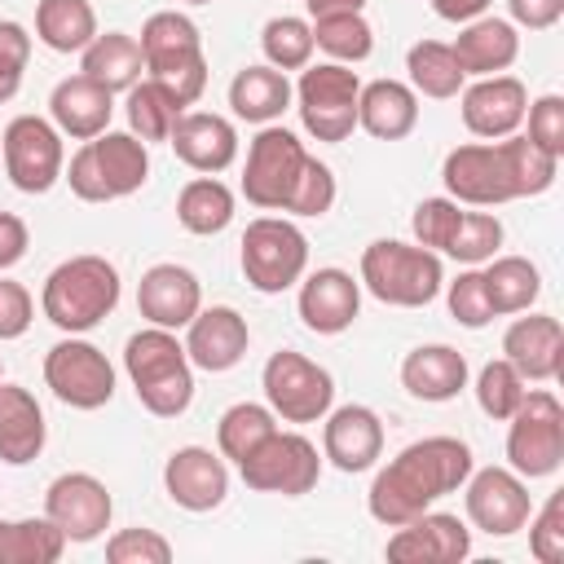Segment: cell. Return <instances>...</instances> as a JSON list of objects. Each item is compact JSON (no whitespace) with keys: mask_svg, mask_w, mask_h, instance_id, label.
Masks as SVG:
<instances>
[{"mask_svg":"<svg viewBox=\"0 0 564 564\" xmlns=\"http://www.w3.org/2000/svg\"><path fill=\"white\" fill-rule=\"evenodd\" d=\"M330 203H335V172L322 163V159H304V172H300V181H295V194H291V203H286V212L291 216H326L330 212Z\"/></svg>","mask_w":564,"mask_h":564,"instance_id":"obj_48","label":"cell"},{"mask_svg":"<svg viewBox=\"0 0 564 564\" xmlns=\"http://www.w3.org/2000/svg\"><path fill=\"white\" fill-rule=\"evenodd\" d=\"M48 115H53V128L62 137H75V141H93L97 132L110 128V115H115V93L93 84L88 75H70L53 88L48 97Z\"/></svg>","mask_w":564,"mask_h":564,"instance_id":"obj_26","label":"cell"},{"mask_svg":"<svg viewBox=\"0 0 564 564\" xmlns=\"http://www.w3.org/2000/svg\"><path fill=\"white\" fill-rule=\"evenodd\" d=\"M361 79L344 62H308L295 84V110L313 141H344L357 128Z\"/></svg>","mask_w":564,"mask_h":564,"instance_id":"obj_8","label":"cell"},{"mask_svg":"<svg viewBox=\"0 0 564 564\" xmlns=\"http://www.w3.org/2000/svg\"><path fill=\"white\" fill-rule=\"evenodd\" d=\"M401 388L419 401H454L467 388V357L449 344H419L401 361Z\"/></svg>","mask_w":564,"mask_h":564,"instance_id":"obj_28","label":"cell"},{"mask_svg":"<svg viewBox=\"0 0 564 564\" xmlns=\"http://www.w3.org/2000/svg\"><path fill=\"white\" fill-rule=\"evenodd\" d=\"M507 463L524 480L555 476L564 463V405L546 388H529L507 419Z\"/></svg>","mask_w":564,"mask_h":564,"instance_id":"obj_7","label":"cell"},{"mask_svg":"<svg viewBox=\"0 0 564 564\" xmlns=\"http://www.w3.org/2000/svg\"><path fill=\"white\" fill-rule=\"evenodd\" d=\"M471 555V529L449 511H419L388 538L397 564H463Z\"/></svg>","mask_w":564,"mask_h":564,"instance_id":"obj_17","label":"cell"},{"mask_svg":"<svg viewBox=\"0 0 564 564\" xmlns=\"http://www.w3.org/2000/svg\"><path fill=\"white\" fill-rule=\"evenodd\" d=\"M471 449L458 436H423L414 445H405L370 485L366 507L379 524L397 529L405 520H414L419 511H427L436 498L463 489V480L471 476Z\"/></svg>","mask_w":564,"mask_h":564,"instance_id":"obj_2","label":"cell"},{"mask_svg":"<svg viewBox=\"0 0 564 564\" xmlns=\"http://www.w3.org/2000/svg\"><path fill=\"white\" fill-rule=\"evenodd\" d=\"M405 70H410V88L423 93V97H432V101L458 97V93H463V79H467L463 66H458V57H454V48L441 44V40H419V44H410Z\"/></svg>","mask_w":564,"mask_h":564,"instance_id":"obj_36","label":"cell"},{"mask_svg":"<svg viewBox=\"0 0 564 564\" xmlns=\"http://www.w3.org/2000/svg\"><path fill=\"white\" fill-rule=\"evenodd\" d=\"M44 383L70 410H101L115 397V366L88 339H62L44 352Z\"/></svg>","mask_w":564,"mask_h":564,"instance_id":"obj_14","label":"cell"},{"mask_svg":"<svg viewBox=\"0 0 564 564\" xmlns=\"http://www.w3.org/2000/svg\"><path fill=\"white\" fill-rule=\"evenodd\" d=\"M137 44H141L145 62H154V57H172V53L203 48V35H198L194 18H185V13H176V9H163V13H150V18H145Z\"/></svg>","mask_w":564,"mask_h":564,"instance_id":"obj_42","label":"cell"},{"mask_svg":"<svg viewBox=\"0 0 564 564\" xmlns=\"http://www.w3.org/2000/svg\"><path fill=\"white\" fill-rule=\"evenodd\" d=\"M361 313V282L344 269H317L300 282V322L313 335H344Z\"/></svg>","mask_w":564,"mask_h":564,"instance_id":"obj_23","label":"cell"},{"mask_svg":"<svg viewBox=\"0 0 564 564\" xmlns=\"http://www.w3.org/2000/svg\"><path fill=\"white\" fill-rule=\"evenodd\" d=\"M511 9V26H529V31H546L564 18V0H507Z\"/></svg>","mask_w":564,"mask_h":564,"instance_id":"obj_54","label":"cell"},{"mask_svg":"<svg viewBox=\"0 0 564 564\" xmlns=\"http://www.w3.org/2000/svg\"><path fill=\"white\" fill-rule=\"evenodd\" d=\"M419 123V93L401 79H375L361 84L357 97V128H366L375 141H401Z\"/></svg>","mask_w":564,"mask_h":564,"instance_id":"obj_30","label":"cell"},{"mask_svg":"<svg viewBox=\"0 0 564 564\" xmlns=\"http://www.w3.org/2000/svg\"><path fill=\"white\" fill-rule=\"evenodd\" d=\"M145 75L159 79L181 106H194L207 88V57L203 48H189V53H172V57H154L145 62Z\"/></svg>","mask_w":564,"mask_h":564,"instance_id":"obj_43","label":"cell"},{"mask_svg":"<svg viewBox=\"0 0 564 564\" xmlns=\"http://www.w3.org/2000/svg\"><path fill=\"white\" fill-rule=\"evenodd\" d=\"M308 18H330V13H361L366 0H304Z\"/></svg>","mask_w":564,"mask_h":564,"instance_id":"obj_57","label":"cell"},{"mask_svg":"<svg viewBox=\"0 0 564 564\" xmlns=\"http://www.w3.org/2000/svg\"><path fill=\"white\" fill-rule=\"evenodd\" d=\"M304 141L278 123H264L256 141L247 145V167H242V194L260 212H286L295 181L304 172Z\"/></svg>","mask_w":564,"mask_h":564,"instance_id":"obj_11","label":"cell"},{"mask_svg":"<svg viewBox=\"0 0 564 564\" xmlns=\"http://www.w3.org/2000/svg\"><path fill=\"white\" fill-rule=\"evenodd\" d=\"M361 286L392 308H423L441 295L445 269L441 256L419 247V242H397L379 238L361 251Z\"/></svg>","mask_w":564,"mask_h":564,"instance_id":"obj_6","label":"cell"},{"mask_svg":"<svg viewBox=\"0 0 564 564\" xmlns=\"http://www.w3.org/2000/svg\"><path fill=\"white\" fill-rule=\"evenodd\" d=\"M0 154H4V176L22 194H48L66 172L62 132L40 115L9 119V128L0 137Z\"/></svg>","mask_w":564,"mask_h":564,"instance_id":"obj_13","label":"cell"},{"mask_svg":"<svg viewBox=\"0 0 564 564\" xmlns=\"http://www.w3.org/2000/svg\"><path fill=\"white\" fill-rule=\"evenodd\" d=\"M454 57L463 66V75H502L516 57H520V35L507 18H471L463 22V31L454 35Z\"/></svg>","mask_w":564,"mask_h":564,"instance_id":"obj_29","label":"cell"},{"mask_svg":"<svg viewBox=\"0 0 564 564\" xmlns=\"http://www.w3.org/2000/svg\"><path fill=\"white\" fill-rule=\"evenodd\" d=\"M141 70H145V53L128 31H106V35L97 31L93 44L79 53V75H88L110 93H128L141 79Z\"/></svg>","mask_w":564,"mask_h":564,"instance_id":"obj_31","label":"cell"},{"mask_svg":"<svg viewBox=\"0 0 564 564\" xmlns=\"http://www.w3.org/2000/svg\"><path fill=\"white\" fill-rule=\"evenodd\" d=\"M463 502H467V520L489 538H511L533 516L529 485L511 467H480V471L471 467V476L463 480Z\"/></svg>","mask_w":564,"mask_h":564,"instance_id":"obj_15","label":"cell"},{"mask_svg":"<svg viewBox=\"0 0 564 564\" xmlns=\"http://www.w3.org/2000/svg\"><path fill=\"white\" fill-rule=\"evenodd\" d=\"M383 454V423L370 405H339L326 410V427H322V458H330V467L339 471H366L375 467V458Z\"/></svg>","mask_w":564,"mask_h":564,"instance_id":"obj_22","label":"cell"},{"mask_svg":"<svg viewBox=\"0 0 564 564\" xmlns=\"http://www.w3.org/2000/svg\"><path fill=\"white\" fill-rule=\"evenodd\" d=\"M176 220H181V229H189L198 238H212V234L229 229V220H234V194H229V185L216 181V176H194L176 194Z\"/></svg>","mask_w":564,"mask_h":564,"instance_id":"obj_35","label":"cell"},{"mask_svg":"<svg viewBox=\"0 0 564 564\" xmlns=\"http://www.w3.org/2000/svg\"><path fill=\"white\" fill-rule=\"evenodd\" d=\"M31 317H35L31 291L13 278H0V339H22L31 330Z\"/></svg>","mask_w":564,"mask_h":564,"instance_id":"obj_53","label":"cell"},{"mask_svg":"<svg viewBox=\"0 0 564 564\" xmlns=\"http://www.w3.org/2000/svg\"><path fill=\"white\" fill-rule=\"evenodd\" d=\"M260 48H264L269 66H278V70H304L313 62V48H317L313 44V22L291 18V13L269 18L264 31H260Z\"/></svg>","mask_w":564,"mask_h":564,"instance_id":"obj_41","label":"cell"},{"mask_svg":"<svg viewBox=\"0 0 564 564\" xmlns=\"http://www.w3.org/2000/svg\"><path fill=\"white\" fill-rule=\"evenodd\" d=\"M35 35L53 53H84L97 35V9L88 0H40Z\"/></svg>","mask_w":564,"mask_h":564,"instance_id":"obj_33","label":"cell"},{"mask_svg":"<svg viewBox=\"0 0 564 564\" xmlns=\"http://www.w3.org/2000/svg\"><path fill=\"white\" fill-rule=\"evenodd\" d=\"M502 357L520 370L524 383H546L560 375V357H564V330L560 317L551 313H529L516 317L502 335Z\"/></svg>","mask_w":564,"mask_h":564,"instance_id":"obj_25","label":"cell"},{"mask_svg":"<svg viewBox=\"0 0 564 564\" xmlns=\"http://www.w3.org/2000/svg\"><path fill=\"white\" fill-rule=\"evenodd\" d=\"M70 181V194L84 198V203H115V198H128L145 185L150 176V150L141 137L132 132H97L93 141H84L66 172Z\"/></svg>","mask_w":564,"mask_h":564,"instance_id":"obj_5","label":"cell"},{"mask_svg":"<svg viewBox=\"0 0 564 564\" xmlns=\"http://www.w3.org/2000/svg\"><path fill=\"white\" fill-rule=\"evenodd\" d=\"M167 145L176 150V159L203 176H216L225 172L234 159H238V132L225 115H212V110H185L167 137Z\"/></svg>","mask_w":564,"mask_h":564,"instance_id":"obj_24","label":"cell"},{"mask_svg":"<svg viewBox=\"0 0 564 564\" xmlns=\"http://www.w3.org/2000/svg\"><path fill=\"white\" fill-rule=\"evenodd\" d=\"M269 432H278V414H273L269 405L238 401V405H229V410L220 414V423H216V449H220V458L242 463Z\"/></svg>","mask_w":564,"mask_h":564,"instance_id":"obj_39","label":"cell"},{"mask_svg":"<svg viewBox=\"0 0 564 564\" xmlns=\"http://www.w3.org/2000/svg\"><path fill=\"white\" fill-rule=\"evenodd\" d=\"M123 110H128V132L141 137V141H167L176 119L185 115V106L159 79H150V75L128 88V106Z\"/></svg>","mask_w":564,"mask_h":564,"instance_id":"obj_38","label":"cell"},{"mask_svg":"<svg viewBox=\"0 0 564 564\" xmlns=\"http://www.w3.org/2000/svg\"><path fill=\"white\" fill-rule=\"evenodd\" d=\"M163 489L176 507L203 516L216 511L229 494V467L220 454L203 449V445H181L167 463H163Z\"/></svg>","mask_w":564,"mask_h":564,"instance_id":"obj_19","label":"cell"},{"mask_svg":"<svg viewBox=\"0 0 564 564\" xmlns=\"http://www.w3.org/2000/svg\"><path fill=\"white\" fill-rule=\"evenodd\" d=\"M44 436H48V423L40 401L22 383L0 379V463L26 467L31 458H40Z\"/></svg>","mask_w":564,"mask_h":564,"instance_id":"obj_27","label":"cell"},{"mask_svg":"<svg viewBox=\"0 0 564 564\" xmlns=\"http://www.w3.org/2000/svg\"><path fill=\"white\" fill-rule=\"evenodd\" d=\"M291 97H295V88H291L286 70H278L269 62L264 66H242L234 75V84H229V106L247 123H273V119H282V110L291 106Z\"/></svg>","mask_w":564,"mask_h":564,"instance_id":"obj_32","label":"cell"},{"mask_svg":"<svg viewBox=\"0 0 564 564\" xmlns=\"http://www.w3.org/2000/svg\"><path fill=\"white\" fill-rule=\"evenodd\" d=\"M31 62V31L22 22H0V101H13L22 88V70Z\"/></svg>","mask_w":564,"mask_h":564,"instance_id":"obj_51","label":"cell"},{"mask_svg":"<svg viewBox=\"0 0 564 564\" xmlns=\"http://www.w3.org/2000/svg\"><path fill=\"white\" fill-rule=\"evenodd\" d=\"M260 388H264V401L269 410L282 419V423H322L330 401H335V379L326 366L308 361L304 352H273L260 370Z\"/></svg>","mask_w":564,"mask_h":564,"instance_id":"obj_10","label":"cell"},{"mask_svg":"<svg viewBox=\"0 0 564 564\" xmlns=\"http://www.w3.org/2000/svg\"><path fill=\"white\" fill-rule=\"evenodd\" d=\"M524 119H529V132H524V137H529L538 150L564 159V97H560V93L538 97V101L524 110Z\"/></svg>","mask_w":564,"mask_h":564,"instance_id":"obj_52","label":"cell"},{"mask_svg":"<svg viewBox=\"0 0 564 564\" xmlns=\"http://www.w3.org/2000/svg\"><path fill=\"white\" fill-rule=\"evenodd\" d=\"M498 247H502V220L494 212H463L458 234L449 238L445 256L458 264H485L498 256Z\"/></svg>","mask_w":564,"mask_h":564,"instance_id":"obj_45","label":"cell"},{"mask_svg":"<svg viewBox=\"0 0 564 564\" xmlns=\"http://www.w3.org/2000/svg\"><path fill=\"white\" fill-rule=\"evenodd\" d=\"M247 344H251L247 317L238 308H229V304L198 308L189 317V326H185V357H189V366H198L207 375L234 370L247 357Z\"/></svg>","mask_w":564,"mask_h":564,"instance_id":"obj_18","label":"cell"},{"mask_svg":"<svg viewBox=\"0 0 564 564\" xmlns=\"http://www.w3.org/2000/svg\"><path fill=\"white\" fill-rule=\"evenodd\" d=\"M123 370L137 388V401L154 419H176L194 401V366L185 357V344L163 330L145 326L123 344Z\"/></svg>","mask_w":564,"mask_h":564,"instance_id":"obj_3","label":"cell"},{"mask_svg":"<svg viewBox=\"0 0 564 564\" xmlns=\"http://www.w3.org/2000/svg\"><path fill=\"white\" fill-rule=\"evenodd\" d=\"M524 524H529V551L542 564H560L564 560V489H555L546 498V507L538 516H529Z\"/></svg>","mask_w":564,"mask_h":564,"instance_id":"obj_49","label":"cell"},{"mask_svg":"<svg viewBox=\"0 0 564 564\" xmlns=\"http://www.w3.org/2000/svg\"><path fill=\"white\" fill-rule=\"evenodd\" d=\"M242 278L260 295H278L295 286L308 269V238L286 216H256L242 234Z\"/></svg>","mask_w":564,"mask_h":564,"instance_id":"obj_9","label":"cell"},{"mask_svg":"<svg viewBox=\"0 0 564 564\" xmlns=\"http://www.w3.org/2000/svg\"><path fill=\"white\" fill-rule=\"evenodd\" d=\"M560 159L538 150L529 137H498V141H471L445 154L441 181L454 203L463 207H498L511 198H533L555 185Z\"/></svg>","mask_w":564,"mask_h":564,"instance_id":"obj_1","label":"cell"},{"mask_svg":"<svg viewBox=\"0 0 564 564\" xmlns=\"http://www.w3.org/2000/svg\"><path fill=\"white\" fill-rule=\"evenodd\" d=\"M238 476L247 489L256 494H282V498H300L317 485L322 476V458L317 445L300 432H269L242 463Z\"/></svg>","mask_w":564,"mask_h":564,"instance_id":"obj_12","label":"cell"},{"mask_svg":"<svg viewBox=\"0 0 564 564\" xmlns=\"http://www.w3.org/2000/svg\"><path fill=\"white\" fill-rule=\"evenodd\" d=\"M26 225H22V216H13V212H0V269H13L22 256H26Z\"/></svg>","mask_w":564,"mask_h":564,"instance_id":"obj_55","label":"cell"},{"mask_svg":"<svg viewBox=\"0 0 564 564\" xmlns=\"http://www.w3.org/2000/svg\"><path fill=\"white\" fill-rule=\"evenodd\" d=\"M524 392H529V388H524L520 370H516L507 357L480 366V375H476V405H480L489 419H498V423H507V419L516 414V405H520Z\"/></svg>","mask_w":564,"mask_h":564,"instance_id":"obj_44","label":"cell"},{"mask_svg":"<svg viewBox=\"0 0 564 564\" xmlns=\"http://www.w3.org/2000/svg\"><path fill=\"white\" fill-rule=\"evenodd\" d=\"M106 560L110 564H167L172 560V542L154 529H119L106 542Z\"/></svg>","mask_w":564,"mask_h":564,"instance_id":"obj_50","label":"cell"},{"mask_svg":"<svg viewBox=\"0 0 564 564\" xmlns=\"http://www.w3.org/2000/svg\"><path fill=\"white\" fill-rule=\"evenodd\" d=\"M203 308V286L185 264H150L137 282V313L150 326L181 330Z\"/></svg>","mask_w":564,"mask_h":564,"instance_id":"obj_20","label":"cell"},{"mask_svg":"<svg viewBox=\"0 0 564 564\" xmlns=\"http://www.w3.org/2000/svg\"><path fill=\"white\" fill-rule=\"evenodd\" d=\"M119 304V269L106 256H70L62 260L40 291V308L44 317L66 330V335H84L97 322H106Z\"/></svg>","mask_w":564,"mask_h":564,"instance_id":"obj_4","label":"cell"},{"mask_svg":"<svg viewBox=\"0 0 564 564\" xmlns=\"http://www.w3.org/2000/svg\"><path fill=\"white\" fill-rule=\"evenodd\" d=\"M0 524H4V520H0Z\"/></svg>","mask_w":564,"mask_h":564,"instance_id":"obj_59","label":"cell"},{"mask_svg":"<svg viewBox=\"0 0 564 564\" xmlns=\"http://www.w3.org/2000/svg\"><path fill=\"white\" fill-rule=\"evenodd\" d=\"M458 220H463V203L454 198H423L410 216V229H414V242L427 247V251H445L449 238L458 234Z\"/></svg>","mask_w":564,"mask_h":564,"instance_id":"obj_47","label":"cell"},{"mask_svg":"<svg viewBox=\"0 0 564 564\" xmlns=\"http://www.w3.org/2000/svg\"><path fill=\"white\" fill-rule=\"evenodd\" d=\"M489 4H494V0H432L436 18H445V22H471V18H485Z\"/></svg>","mask_w":564,"mask_h":564,"instance_id":"obj_56","label":"cell"},{"mask_svg":"<svg viewBox=\"0 0 564 564\" xmlns=\"http://www.w3.org/2000/svg\"><path fill=\"white\" fill-rule=\"evenodd\" d=\"M445 304H449V317L458 322V326H467V330H480V326H489L498 313H494V304H489V291H485V273L476 269V264H467L449 286H445Z\"/></svg>","mask_w":564,"mask_h":564,"instance_id":"obj_46","label":"cell"},{"mask_svg":"<svg viewBox=\"0 0 564 564\" xmlns=\"http://www.w3.org/2000/svg\"><path fill=\"white\" fill-rule=\"evenodd\" d=\"M44 516L66 533V542H97L110 529V489L88 471H62L44 489Z\"/></svg>","mask_w":564,"mask_h":564,"instance_id":"obj_16","label":"cell"},{"mask_svg":"<svg viewBox=\"0 0 564 564\" xmlns=\"http://www.w3.org/2000/svg\"><path fill=\"white\" fill-rule=\"evenodd\" d=\"M66 551V533L48 516L0 524V564H53Z\"/></svg>","mask_w":564,"mask_h":564,"instance_id":"obj_37","label":"cell"},{"mask_svg":"<svg viewBox=\"0 0 564 564\" xmlns=\"http://www.w3.org/2000/svg\"><path fill=\"white\" fill-rule=\"evenodd\" d=\"M529 110V93L516 75H485L471 88H463V123L471 137L498 141L511 137L524 123Z\"/></svg>","mask_w":564,"mask_h":564,"instance_id":"obj_21","label":"cell"},{"mask_svg":"<svg viewBox=\"0 0 564 564\" xmlns=\"http://www.w3.org/2000/svg\"><path fill=\"white\" fill-rule=\"evenodd\" d=\"M313 44L322 53H330V62H366L375 48V31L361 13H330V18H313Z\"/></svg>","mask_w":564,"mask_h":564,"instance_id":"obj_40","label":"cell"},{"mask_svg":"<svg viewBox=\"0 0 564 564\" xmlns=\"http://www.w3.org/2000/svg\"><path fill=\"white\" fill-rule=\"evenodd\" d=\"M485 264H489V269H480V273H485V291H489L494 313H498V317H502V313H529L533 300L542 295V273H538V264L524 260V256H494V260H485Z\"/></svg>","mask_w":564,"mask_h":564,"instance_id":"obj_34","label":"cell"},{"mask_svg":"<svg viewBox=\"0 0 564 564\" xmlns=\"http://www.w3.org/2000/svg\"><path fill=\"white\" fill-rule=\"evenodd\" d=\"M185 4H212V0H185Z\"/></svg>","mask_w":564,"mask_h":564,"instance_id":"obj_58","label":"cell"}]
</instances>
